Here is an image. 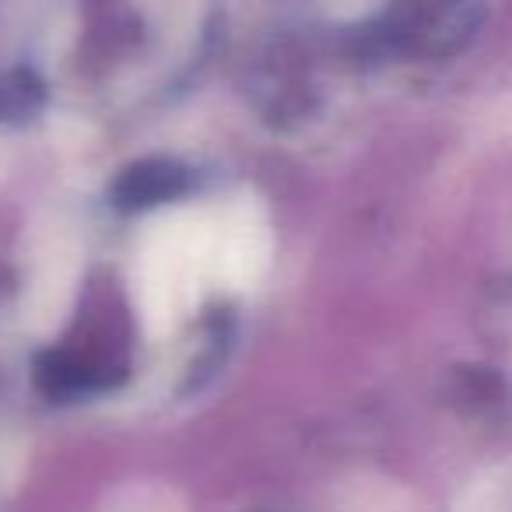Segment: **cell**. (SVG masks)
Returning a JSON list of instances; mask_svg holds the SVG:
<instances>
[{"label":"cell","mask_w":512,"mask_h":512,"mask_svg":"<svg viewBox=\"0 0 512 512\" xmlns=\"http://www.w3.org/2000/svg\"><path fill=\"white\" fill-rule=\"evenodd\" d=\"M186 190V176L183 169L169 162H148V165H137L130 169L127 176L120 179L116 186V200L123 207H148L158 204V200H169L176 193Z\"/></svg>","instance_id":"obj_1"}]
</instances>
